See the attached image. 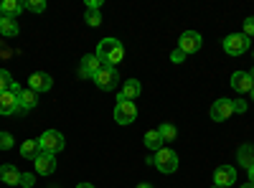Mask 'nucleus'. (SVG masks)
Returning a JSON list of instances; mask_svg holds the SVG:
<instances>
[{
    "instance_id": "35",
    "label": "nucleus",
    "mask_w": 254,
    "mask_h": 188,
    "mask_svg": "<svg viewBox=\"0 0 254 188\" xmlns=\"http://www.w3.org/2000/svg\"><path fill=\"white\" fill-rule=\"evenodd\" d=\"M239 188H254V183H244V186H239Z\"/></svg>"
},
{
    "instance_id": "1",
    "label": "nucleus",
    "mask_w": 254,
    "mask_h": 188,
    "mask_svg": "<svg viewBox=\"0 0 254 188\" xmlns=\"http://www.w3.org/2000/svg\"><path fill=\"white\" fill-rule=\"evenodd\" d=\"M94 56L102 61V66L117 69V64H122V59H125V46L120 38H102Z\"/></svg>"
},
{
    "instance_id": "29",
    "label": "nucleus",
    "mask_w": 254,
    "mask_h": 188,
    "mask_svg": "<svg viewBox=\"0 0 254 188\" xmlns=\"http://www.w3.org/2000/svg\"><path fill=\"white\" fill-rule=\"evenodd\" d=\"M242 33H244L247 38H254V18H252V15L244 20V31H242Z\"/></svg>"
},
{
    "instance_id": "16",
    "label": "nucleus",
    "mask_w": 254,
    "mask_h": 188,
    "mask_svg": "<svg viewBox=\"0 0 254 188\" xmlns=\"http://www.w3.org/2000/svg\"><path fill=\"white\" fill-rule=\"evenodd\" d=\"M36 104H38V94L31 92V89H23L18 97V112H31L36 110Z\"/></svg>"
},
{
    "instance_id": "25",
    "label": "nucleus",
    "mask_w": 254,
    "mask_h": 188,
    "mask_svg": "<svg viewBox=\"0 0 254 188\" xmlns=\"http://www.w3.org/2000/svg\"><path fill=\"white\" fill-rule=\"evenodd\" d=\"M10 84H13V76H10V71L0 69V94L8 92V89H10Z\"/></svg>"
},
{
    "instance_id": "23",
    "label": "nucleus",
    "mask_w": 254,
    "mask_h": 188,
    "mask_svg": "<svg viewBox=\"0 0 254 188\" xmlns=\"http://www.w3.org/2000/svg\"><path fill=\"white\" fill-rule=\"evenodd\" d=\"M158 132H160L163 142H171V140H176V135H178V130H176L173 122H163L160 127H158Z\"/></svg>"
},
{
    "instance_id": "24",
    "label": "nucleus",
    "mask_w": 254,
    "mask_h": 188,
    "mask_svg": "<svg viewBox=\"0 0 254 188\" xmlns=\"http://www.w3.org/2000/svg\"><path fill=\"white\" fill-rule=\"evenodd\" d=\"M84 20H87L92 28L102 26V15H99V10H92V8H87V13H84Z\"/></svg>"
},
{
    "instance_id": "11",
    "label": "nucleus",
    "mask_w": 254,
    "mask_h": 188,
    "mask_svg": "<svg viewBox=\"0 0 254 188\" xmlns=\"http://www.w3.org/2000/svg\"><path fill=\"white\" fill-rule=\"evenodd\" d=\"M99 69H102V61L94 54H87L81 59V64H79V76L81 79H94L99 74Z\"/></svg>"
},
{
    "instance_id": "28",
    "label": "nucleus",
    "mask_w": 254,
    "mask_h": 188,
    "mask_svg": "<svg viewBox=\"0 0 254 188\" xmlns=\"http://www.w3.org/2000/svg\"><path fill=\"white\" fill-rule=\"evenodd\" d=\"M18 186L33 188V186H36V176H33V173H20V183H18Z\"/></svg>"
},
{
    "instance_id": "14",
    "label": "nucleus",
    "mask_w": 254,
    "mask_h": 188,
    "mask_svg": "<svg viewBox=\"0 0 254 188\" xmlns=\"http://www.w3.org/2000/svg\"><path fill=\"white\" fill-rule=\"evenodd\" d=\"M33 163H36V173H41V176H51V173L56 171V155H51V153L41 150V153L33 158Z\"/></svg>"
},
{
    "instance_id": "38",
    "label": "nucleus",
    "mask_w": 254,
    "mask_h": 188,
    "mask_svg": "<svg viewBox=\"0 0 254 188\" xmlns=\"http://www.w3.org/2000/svg\"><path fill=\"white\" fill-rule=\"evenodd\" d=\"M0 20H3V13H0Z\"/></svg>"
},
{
    "instance_id": "31",
    "label": "nucleus",
    "mask_w": 254,
    "mask_h": 188,
    "mask_svg": "<svg viewBox=\"0 0 254 188\" xmlns=\"http://www.w3.org/2000/svg\"><path fill=\"white\" fill-rule=\"evenodd\" d=\"M186 59H188V56H186V54H183L181 49H176V51L171 54V61H173V64H183Z\"/></svg>"
},
{
    "instance_id": "21",
    "label": "nucleus",
    "mask_w": 254,
    "mask_h": 188,
    "mask_svg": "<svg viewBox=\"0 0 254 188\" xmlns=\"http://www.w3.org/2000/svg\"><path fill=\"white\" fill-rule=\"evenodd\" d=\"M145 148H147V150H155V153H158L160 148H165L158 130H147V132H145Z\"/></svg>"
},
{
    "instance_id": "26",
    "label": "nucleus",
    "mask_w": 254,
    "mask_h": 188,
    "mask_svg": "<svg viewBox=\"0 0 254 188\" xmlns=\"http://www.w3.org/2000/svg\"><path fill=\"white\" fill-rule=\"evenodd\" d=\"M26 10H31V13H44V10H46V3H44V0H26Z\"/></svg>"
},
{
    "instance_id": "22",
    "label": "nucleus",
    "mask_w": 254,
    "mask_h": 188,
    "mask_svg": "<svg viewBox=\"0 0 254 188\" xmlns=\"http://www.w3.org/2000/svg\"><path fill=\"white\" fill-rule=\"evenodd\" d=\"M41 153V145H38V140H26L23 145H20V155H23V158H36Z\"/></svg>"
},
{
    "instance_id": "6",
    "label": "nucleus",
    "mask_w": 254,
    "mask_h": 188,
    "mask_svg": "<svg viewBox=\"0 0 254 188\" xmlns=\"http://www.w3.org/2000/svg\"><path fill=\"white\" fill-rule=\"evenodd\" d=\"M247 49H249V38L244 33H229L224 38V51L229 56H242L247 54Z\"/></svg>"
},
{
    "instance_id": "34",
    "label": "nucleus",
    "mask_w": 254,
    "mask_h": 188,
    "mask_svg": "<svg viewBox=\"0 0 254 188\" xmlns=\"http://www.w3.org/2000/svg\"><path fill=\"white\" fill-rule=\"evenodd\" d=\"M137 188H153V186H150V183H140Z\"/></svg>"
},
{
    "instance_id": "13",
    "label": "nucleus",
    "mask_w": 254,
    "mask_h": 188,
    "mask_svg": "<svg viewBox=\"0 0 254 188\" xmlns=\"http://www.w3.org/2000/svg\"><path fill=\"white\" fill-rule=\"evenodd\" d=\"M252 87H254V76L249 71H234L231 74V89L234 92L247 94V92H252Z\"/></svg>"
},
{
    "instance_id": "5",
    "label": "nucleus",
    "mask_w": 254,
    "mask_h": 188,
    "mask_svg": "<svg viewBox=\"0 0 254 188\" xmlns=\"http://www.w3.org/2000/svg\"><path fill=\"white\" fill-rule=\"evenodd\" d=\"M20 92H23V87L13 81L10 89L0 94V115L8 117V115H15L18 112V97H20Z\"/></svg>"
},
{
    "instance_id": "12",
    "label": "nucleus",
    "mask_w": 254,
    "mask_h": 188,
    "mask_svg": "<svg viewBox=\"0 0 254 188\" xmlns=\"http://www.w3.org/2000/svg\"><path fill=\"white\" fill-rule=\"evenodd\" d=\"M237 183V168H231V165H219L214 171V186L219 188H226V186H234Z\"/></svg>"
},
{
    "instance_id": "18",
    "label": "nucleus",
    "mask_w": 254,
    "mask_h": 188,
    "mask_svg": "<svg viewBox=\"0 0 254 188\" xmlns=\"http://www.w3.org/2000/svg\"><path fill=\"white\" fill-rule=\"evenodd\" d=\"M237 160H239V165H242V168H252V165H254V145H242V148L237 150Z\"/></svg>"
},
{
    "instance_id": "7",
    "label": "nucleus",
    "mask_w": 254,
    "mask_h": 188,
    "mask_svg": "<svg viewBox=\"0 0 254 188\" xmlns=\"http://www.w3.org/2000/svg\"><path fill=\"white\" fill-rule=\"evenodd\" d=\"M117 81H120V71L112 69V66H102L99 74L94 76V84H97L102 92H112V89H117Z\"/></svg>"
},
{
    "instance_id": "27",
    "label": "nucleus",
    "mask_w": 254,
    "mask_h": 188,
    "mask_svg": "<svg viewBox=\"0 0 254 188\" xmlns=\"http://www.w3.org/2000/svg\"><path fill=\"white\" fill-rule=\"evenodd\" d=\"M10 148H13V135L0 132V150H10Z\"/></svg>"
},
{
    "instance_id": "2",
    "label": "nucleus",
    "mask_w": 254,
    "mask_h": 188,
    "mask_svg": "<svg viewBox=\"0 0 254 188\" xmlns=\"http://www.w3.org/2000/svg\"><path fill=\"white\" fill-rule=\"evenodd\" d=\"M147 163L155 165V168H158L160 173H165V176L178 171V155H176V150H171V148H160L153 158H147Z\"/></svg>"
},
{
    "instance_id": "17",
    "label": "nucleus",
    "mask_w": 254,
    "mask_h": 188,
    "mask_svg": "<svg viewBox=\"0 0 254 188\" xmlns=\"http://www.w3.org/2000/svg\"><path fill=\"white\" fill-rule=\"evenodd\" d=\"M0 178H3L5 186H18V183H20V171L15 168V165L5 163L3 168H0Z\"/></svg>"
},
{
    "instance_id": "15",
    "label": "nucleus",
    "mask_w": 254,
    "mask_h": 188,
    "mask_svg": "<svg viewBox=\"0 0 254 188\" xmlns=\"http://www.w3.org/2000/svg\"><path fill=\"white\" fill-rule=\"evenodd\" d=\"M23 10H26L23 0H3V3H0V13H3L5 18H18Z\"/></svg>"
},
{
    "instance_id": "19",
    "label": "nucleus",
    "mask_w": 254,
    "mask_h": 188,
    "mask_svg": "<svg viewBox=\"0 0 254 188\" xmlns=\"http://www.w3.org/2000/svg\"><path fill=\"white\" fill-rule=\"evenodd\" d=\"M18 33H20L18 20H15V18H5V15H3V20H0V36H3V38H15Z\"/></svg>"
},
{
    "instance_id": "37",
    "label": "nucleus",
    "mask_w": 254,
    "mask_h": 188,
    "mask_svg": "<svg viewBox=\"0 0 254 188\" xmlns=\"http://www.w3.org/2000/svg\"><path fill=\"white\" fill-rule=\"evenodd\" d=\"M249 74H252V76H254V69H252V71H249Z\"/></svg>"
},
{
    "instance_id": "10",
    "label": "nucleus",
    "mask_w": 254,
    "mask_h": 188,
    "mask_svg": "<svg viewBox=\"0 0 254 188\" xmlns=\"http://www.w3.org/2000/svg\"><path fill=\"white\" fill-rule=\"evenodd\" d=\"M54 87V79H51V74H46V71H33L31 76H28V89L31 92H49Z\"/></svg>"
},
{
    "instance_id": "9",
    "label": "nucleus",
    "mask_w": 254,
    "mask_h": 188,
    "mask_svg": "<svg viewBox=\"0 0 254 188\" xmlns=\"http://www.w3.org/2000/svg\"><path fill=\"white\" fill-rule=\"evenodd\" d=\"M201 33H196V31H186V33H181V38H178V49L188 56V54H196L198 49H201Z\"/></svg>"
},
{
    "instance_id": "40",
    "label": "nucleus",
    "mask_w": 254,
    "mask_h": 188,
    "mask_svg": "<svg viewBox=\"0 0 254 188\" xmlns=\"http://www.w3.org/2000/svg\"><path fill=\"white\" fill-rule=\"evenodd\" d=\"M252 56H254V51H252Z\"/></svg>"
},
{
    "instance_id": "33",
    "label": "nucleus",
    "mask_w": 254,
    "mask_h": 188,
    "mask_svg": "<svg viewBox=\"0 0 254 188\" xmlns=\"http://www.w3.org/2000/svg\"><path fill=\"white\" fill-rule=\"evenodd\" d=\"M76 188H94V186H92V183H79Z\"/></svg>"
},
{
    "instance_id": "30",
    "label": "nucleus",
    "mask_w": 254,
    "mask_h": 188,
    "mask_svg": "<svg viewBox=\"0 0 254 188\" xmlns=\"http://www.w3.org/2000/svg\"><path fill=\"white\" fill-rule=\"evenodd\" d=\"M231 107H234V115H242V112H247V102L244 99H231Z\"/></svg>"
},
{
    "instance_id": "36",
    "label": "nucleus",
    "mask_w": 254,
    "mask_h": 188,
    "mask_svg": "<svg viewBox=\"0 0 254 188\" xmlns=\"http://www.w3.org/2000/svg\"><path fill=\"white\" fill-rule=\"evenodd\" d=\"M249 94H252V102H254V87H252V92H249Z\"/></svg>"
},
{
    "instance_id": "20",
    "label": "nucleus",
    "mask_w": 254,
    "mask_h": 188,
    "mask_svg": "<svg viewBox=\"0 0 254 188\" xmlns=\"http://www.w3.org/2000/svg\"><path fill=\"white\" fill-rule=\"evenodd\" d=\"M140 92H142V84H140V81L137 79H127L125 81V87H122V94H125V99H137L140 97Z\"/></svg>"
},
{
    "instance_id": "32",
    "label": "nucleus",
    "mask_w": 254,
    "mask_h": 188,
    "mask_svg": "<svg viewBox=\"0 0 254 188\" xmlns=\"http://www.w3.org/2000/svg\"><path fill=\"white\" fill-rule=\"evenodd\" d=\"M247 173H249V183H254V165H252V168H249Z\"/></svg>"
},
{
    "instance_id": "4",
    "label": "nucleus",
    "mask_w": 254,
    "mask_h": 188,
    "mask_svg": "<svg viewBox=\"0 0 254 188\" xmlns=\"http://www.w3.org/2000/svg\"><path fill=\"white\" fill-rule=\"evenodd\" d=\"M38 145H41V150H44V153L56 155V153H61L64 148H66V140H64V135L59 130H46L44 135L38 137Z\"/></svg>"
},
{
    "instance_id": "8",
    "label": "nucleus",
    "mask_w": 254,
    "mask_h": 188,
    "mask_svg": "<svg viewBox=\"0 0 254 188\" xmlns=\"http://www.w3.org/2000/svg\"><path fill=\"white\" fill-rule=\"evenodd\" d=\"M208 115H211V120H214V122H224V120H229L231 115H234V107H231V99H226V97L216 99L214 104H211Z\"/></svg>"
},
{
    "instance_id": "3",
    "label": "nucleus",
    "mask_w": 254,
    "mask_h": 188,
    "mask_svg": "<svg viewBox=\"0 0 254 188\" xmlns=\"http://www.w3.org/2000/svg\"><path fill=\"white\" fill-rule=\"evenodd\" d=\"M135 117H137L135 102L125 99V94L120 92V94H117V107H115V122H117V125H132Z\"/></svg>"
},
{
    "instance_id": "39",
    "label": "nucleus",
    "mask_w": 254,
    "mask_h": 188,
    "mask_svg": "<svg viewBox=\"0 0 254 188\" xmlns=\"http://www.w3.org/2000/svg\"><path fill=\"white\" fill-rule=\"evenodd\" d=\"M211 188H219V186H211Z\"/></svg>"
}]
</instances>
